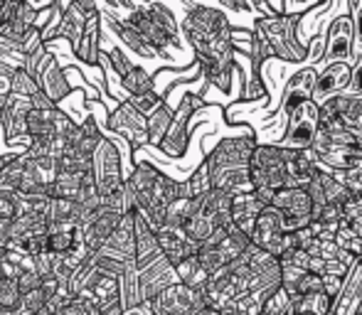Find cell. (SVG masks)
Returning <instances> with one entry per match:
<instances>
[{"mask_svg":"<svg viewBox=\"0 0 362 315\" xmlns=\"http://www.w3.org/2000/svg\"><path fill=\"white\" fill-rule=\"evenodd\" d=\"M350 18H353V32H355V54L362 52V0L348 3Z\"/></svg>","mask_w":362,"mask_h":315,"instance_id":"42","label":"cell"},{"mask_svg":"<svg viewBox=\"0 0 362 315\" xmlns=\"http://www.w3.org/2000/svg\"><path fill=\"white\" fill-rule=\"evenodd\" d=\"M320 182H323V190H325V200H328V205H335V207H343L345 202L353 197V192L348 190V187L343 185V182H338L333 177V172L328 170V167L320 165Z\"/></svg>","mask_w":362,"mask_h":315,"instance_id":"30","label":"cell"},{"mask_svg":"<svg viewBox=\"0 0 362 315\" xmlns=\"http://www.w3.org/2000/svg\"><path fill=\"white\" fill-rule=\"evenodd\" d=\"M343 126L362 138V96H348V104L343 111Z\"/></svg>","mask_w":362,"mask_h":315,"instance_id":"35","label":"cell"},{"mask_svg":"<svg viewBox=\"0 0 362 315\" xmlns=\"http://www.w3.org/2000/svg\"><path fill=\"white\" fill-rule=\"evenodd\" d=\"M252 185L254 190H286L288 172L284 148L279 143H259L252 155Z\"/></svg>","mask_w":362,"mask_h":315,"instance_id":"7","label":"cell"},{"mask_svg":"<svg viewBox=\"0 0 362 315\" xmlns=\"http://www.w3.org/2000/svg\"><path fill=\"white\" fill-rule=\"evenodd\" d=\"M187 180V187H190V195L192 200H197V197H205L207 192H212V177H210V167H207V162L202 160L200 165L192 170L190 177H185Z\"/></svg>","mask_w":362,"mask_h":315,"instance_id":"32","label":"cell"},{"mask_svg":"<svg viewBox=\"0 0 362 315\" xmlns=\"http://www.w3.org/2000/svg\"><path fill=\"white\" fill-rule=\"evenodd\" d=\"M348 96H362V52L353 59V79H350Z\"/></svg>","mask_w":362,"mask_h":315,"instance_id":"45","label":"cell"},{"mask_svg":"<svg viewBox=\"0 0 362 315\" xmlns=\"http://www.w3.org/2000/svg\"><path fill=\"white\" fill-rule=\"evenodd\" d=\"M330 311H333V298L325 291L303 296L296 303V315H330Z\"/></svg>","mask_w":362,"mask_h":315,"instance_id":"31","label":"cell"},{"mask_svg":"<svg viewBox=\"0 0 362 315\" xmlns=\"http://www.w3.org/2000/svg\"><path fill=\"white\" fill-rule=\"evenodd\" d=\"M197 315H222V313H219V311H212V308H205V311L197 313Z\"/></svg>","mask_w":362,"mask_h":315,"instance_id":"51","label":"cell"},{"mask_svg":"<svg viewBox=\"0 0 362 315\" xmlns=\"http://www.w3.org/2000/svg\"><path fill=\"white\" fill-rule=\"evenodd\" d=\"M45 308H47V296H45L42 288L35 291V293H28V296H23V311L28 315H37L40 311H45Z\"/></svg>","mask_w":362,"mask_h":315,"instance_id":"43","label":"cell"},{"mask_svg":"<svg viewBox=\"0 0 362 315\" xmlns=\"http://www.w3.org/2000/svg\"><path fill=\"white\" fill-rule=\"evenodd\" d=\"M190 215H192V200H175L173 205H168V210H165V227L185 230Z\"/></svg>","mask_w":362,"mask_h":315,"instance_id":"34","label":"cell"},{"mask_svg":"<svg viewBox=\"0 0 362 315\" xmlns=\"http://www.w3.org/2000/svg\"><path fill=\"white\" fill-rule=\"evenodd\" d=\"M175 271H177V278H180L182 286L192 288V291H202V288H205L207 283H210V278H212V273L202 266L197 256L185 258L180 266H175Z\"/></svg>","mask_w":362,"mask_h":315,"instance_id":"23","label":"cell"},{"mask_svg":"<svg viewBox=\"0 0 362 315\" xmlns=\"http://www.w3.org/2000/svg\"><path fill=\"white\" fill-rule=\"evenodd\" d=\"M252 244L262 251L274 254L276 258H281L284 254V244H286V230H284V220L281 212L276 207H267V210L259 215L257 225L252 232Z\"/></svg>","mask_w":362,"mask_h":315,"instance_id":"12","label":"cell"},{"mask_svg":"<svg viewBox=\"0 0 362 315\" xmlns=\"http://www.w3.org/2000/svg\"><path fill=\"white\" fill-rule=\"evenodd\" d=\"M187 13L180 20L182 35L195 52V62L200 64L202 77L222 94L232 89L237 64L232 47V23L227 13L217 5H185Z\"/></svg>","mask_w":362,"mask_h":315,"instance_id":"1","label":"cell"},{"mask_svg":"<svg viewBox=\"0 0 362 315\" xmlns=\"http://www.w3.org/2000/svg\"><path fill=\"white\" fill-rule=\"evenodd\" d=\"M101 52L109 54L111 67H114V72H116V77H119V79H124L131 69L139 67V64H134V59H131L121 47H116V44H106V47H101Z\"/></svg>","mask_w":362,"mask_h":315,"instance_id":"37","label":"cell"},{"mask_svg":"<svg viewBox=\"0 0 362 315\" xmlns=\"http://www.w3.org/2000/svg\"><path fill=\"white\" fill-rule=\"evenodd\" d=\"M121 220H124V215L109 210V207H101L99 215H96V220L91 222L89 230L84 232L86 249H89L91 254L101 251V249L109 244V239L114 237V232H116V227L121 225Z\"/></svg>","mask_w":362,"mask_h":315,"instance_id":"18","label":"cell"},{"mask_svg":"<svg viewBox=\"0 0 362 315\" xmlns=\"http://www.w3.org/2000/svg\"><path fill=\"white\" fill-rule=\"evenodd\" d=\"M350 79H353V64L338 62V64L325 67L323 72L318 74V84H315V91H313V101L320 106L328 99H333V96L348 94Z\"/></svg>","mask_w":362,"mask_h":315,"instance_id":"15","label":"cell"},{"mask_svg":"<svg viewBox=\"0 0 362 315\" xmlns=\"http://www.w3.org/2000/svg\"><path fill=\"white\" fill-rule=\"evenodd\" d=\"M274 207L281 212L286 234L308 230L313 225V200H310L308 190H303V187L279 190L276 197H274Z\"/></svg>","mask_w":362,"mask_h":315,"instance_id":"9","label":"cell"},{"mask_svg":"<svg viewBox=\"0 0 362 315\" xmlns=\"http://www.w3.org/2000/svg\"><path fill=\"white\" fill-rule=\"evenodd\" d=\"M23 52L25 54H35L37 49H42L45 47V37H42V30H37V28H30L28 32H25V37H23Z\"/></svg>","mask_w":362,"mask_h":315,"instance_id":"44","label":"cell"},{"mask_svg":"<svg viewBox=\"0 0 362 315\" xmlns=\"http://www.w3.org/2000/svg\"><path fill=\"white\" fill-rule=\"evenodd\" d=\"M18 69L0 62V111H5L13 101V74Z\"/></svg>","mask_w":362,"mask_h":315,"instance_id":"39","label":"cell"},{"mask_svg":"<svg viewBox=\"0 0 362 315\" xmlns=\"http://www.w3.org/2000/svg\"><path fill=\"white\" fill-rule=\"evenodd\" d=\"M15 153H8V155H0V175H3V170L8 167V162H10V158H13Z\"/></svg>","mask_w":362,"mask_h":315,"instance_id":"50","label":"cell"},{"mask_svg":"<svg viewBox=\"0 0 362 315\" xmlns=\"http://www.w3.org/2000/svg\"><path fill=\"white\" fill-rule=\"evenodd\" d=\"M358 217H362V195H353L343 205V222L350 225V222L358 220Z\"/></svg>","mask_w":362,"mask_h":315,"instance_id":"47","label":"cell"},{"mask_svg":"<svg viewBox=\"0 0 362 315\" xmlns=\"http://www.w3.org/2000/svg\"><path fill=\"white\" fill-rule=\"evenodd\" d=\"M350 230H353L355 232V234H358L360 239H362V217H358V220H353V222H350Z\"/></svg>","mask_w":362,"mask_h":315,"instance_id":"49","label":"cell"},{"mask_svg":"<svg viewBox=\"0 0 362 315\" xmlns=\"http://www.w3.org/2000/svg\"><path fill=\"white\" fill-rule=\"evenodd\" d=\"M252 249V237H247L244 232H239L237 227H229V230H217L215 234L202 244L200 254V263L207 268L210 273L222 271L224 266L234 263L237 258H242L244 254Z\"/></svg>","mask_w":362,"mask_h":315,"instance_id":"5","label":"cell"},{"mask_svg":"<svg viewBox=\"0 0 362 315\" xmlns=\"http://www.w3.org/2000/svg\"><path fill=\"white\" fill-rule=\"evenodd\" d=\"M40 89H42V94L47 96L54 106H59L74 91L67 79V74H64V67L59 64L57 57L47 64V69H45L42 77H40Z\"/></svg>","mask_w":362,"mask_h":315,"instance_id":"20","label":"cell"},{"mask_svg":"<svg viewBox=\"0 0 362 315\" xmlns=\"http://www.w3.org/2000/svg\"><path fill=\"white\" fill-rule=\"evenodd\" d=\"M202 109H207V101L200 91H187L182 96L180 106L175 109V116H173V126L168 131L165 141L160 143V153L170 160H177L187 153V145H190V129H192V119L200 114Z\"/></svg>","mask_w":362,"mask_h":315,"instance_id":"6","label":"cell"},{"mask_svg":"<svg viewBox=\"0 0 362 315\" xmlns=\"http://www.w3.org/2000/svg\"><path fill=\"white\" fill-rule=\"evenodd\" d=\"M254 20H257L264 32H267L276 59L296 64L310 57L308 44L298 37L300 15H272V18H254Z\"/></svg>","mask_w":362,"mask_h":315,"instance_id":"4","label":"cell"},{"mask_svg":"<svg viewBox=\"0 0 362 315\" xmlns=\"http://www.w3.org/2000/svg\"><path fill=\"white\" fill-rule=\"evenodd\" d=\"M40 81L33 77V74H28L25 69H18V72L13 74V94L15 96H23V99H35V96L40 94Z\"/></svg>","mask_w":362,"mask_h":315,"instance_id":"36","label":"cell"},{"mask_svg":"<svg viewBox=\"0 0 362 315\" xmlns=\"http://www.w3.org/2000/svg\"><path fill=\"white\" fill-rule=\"evenodd\" d=\"M84 32H86V18L74 8V3H72V8L64 13V20H62V25H59L57 40H64V42L72 44V49L76 54L81 40H84Z\"/></svg>","mask_w":362,"mask_h":315,"instance_id":"22","label":"cell"},{"mask_svg":"<svg viewBox=\"0 0 362 315\" xmlns=\"http://www.w3.org/2000/svg\"><path fill=\"white\" fill-rule=\"evenodd\" d=\"M232 47H234V52H242L244 57H252L254 30H237V28H232Z\"/></svg>","mask_w":362,"mask_h":315,"instance_id":"40","label":"cell"},{"mask_svg":"<svg viewBox=\"0 0 362 315\" xmlns=\"http://www.w3.org/2000/svg\"><path fill=\"white\" fill-rule=\"evenodd\" d=\"M144 8H146V13L151 15V18L156 20V23L160 25L168 35H170L173 42L180 47V44H182V40H180L182 37V25H180V20L173 15V10L168 8V5H163V3H144Z\"/></svg>","mask_w":362,"mask_h":315,"instance_id":"24","label":"cell"},{"mask_svg":"<svg viewBox=\"0 0 362 315\" xmlns=\"http://www.w3.org/2000/svg\"><path fill=\"white\" fill-rule=\"evenodd\" d=\"M262 315H296V306L284 288H276V291L267 298V303H264Z\"/></svg>","mask_w":362,"mask_h":315,"instance_id":"33","label":"cell"},{"mask_svg":"<svg viewBox=\"0 0 362 315\" xmlns=\"http://www.w3.org/2000/svg\"><path fill=\"white\" fill-rule=\"evenodd\" d=\"M158 244H160V251L173 266H180L185 258L197 256L200 254V244L190 242L185 234V230H175V227H163L158 232Z\"/></svg>","mask_w":362,"mask_h":315,"instance_id":"16","label":"cell"},{"mask_svg":"<svg viewBox=\"0 0 362 315\" xmlns=\"http://www.w3.org/2000/svg\"><path fill=\"white\" fill-rule=\"evenodd\" d=\"M252 30H254V47H252V57H249V62H252L254 74H257V77L262 79V67L269 62V59H274V57H276V54H274L272 42H269L267 32H264V30H262V25H259L257 20H254Z\"/></svg>","mask_w":362,"mask_h":315,"instance_id":"25","label":"cell"},{"mask_svg":"<svg viewBox=\"0 0 362 315\" xmlns=\"http://www.w3.org/2000/svg\"><path fill=\"white\" fill-rule=\"evenodd\" d=\"M252 288V268H249L247 256L237 258L234 263L224 266L222 271L212 273L210 283L202 288V298L205 306L212 311H227L237 298H242L244 293H249Z\"/></svg>","mask_w":362,"mask_h":315,"instance_id":"3","label":"cell"},{"mask_svg":"<svg viewBox=\"0 0 362 315\" xmlns=\"http://www.w3.org/2000/svg\"><path fill=\"white\" fill-rule=\"evenodd\" d=\"M15 217H18V195H0V220L13 222Z\"/></svg>","mask_w":362,"mask_h":315,"instance_id":"46","label":"cell"},{"mask_svg":"<svg viewBox=\"0 0 362 315\" xmlns=\"http://www.w3.org/2000/svg\"><path fill=\"white\" fill-rule=\"evenodd\" d=\"M315 84H318V72L313 67H303L296 74H291V79L281 91V111H279V116H284L288 121L305 101L313 99Z\"/></svg>","mask_w":362,"mask_h":315,"instance_id":"13","label":"cell"},{"mask_svg":"<svg viewBox=\"0 0 362 315\" xmlns=\"http://www.w3.org/2000/svg\"><path fill=\"white\" fill-rule=\"evenodd\" d=\"M180 283L177 278V271L165 256L156 258L151 266L141 268V296H144V303L146 301H153L156 296H160L165 288L175 286Z\"/></svg>","mask_w":362,"mask_h":315,"instance_id":"14","label":"cell"},{"mask_svg":"<svg viewBox=\"0 0 362 315\" xmlns=\"http://www.w3.org/2000/svg\"><path fill=\"white\" fill-rule=\"evenodd\" d=\"M160 244H158V234L148 227L144 217H136V266L146 268L151 266L156 258H160Z\"/></svg>","mask_w":362,"mask_h":315,"instance_id":"21","label":"cell"},{"mask_svg":"<svg viewBox=\"0 0 362 315\" xmlns=\"http://www.w3.org/2000/svg\"><path fill=\"white\" fill-rule=\"evenodd\" d=\"M318 131H320V106L310 99L286 121V131H284L279 145L288 150H310Z\"/></svg>","mask_w":362,"mask_h":315,"instance_id":"8","label":"cell"},{"mask_svg":"<svg viewBox=\"0 0 362 315\" xmlns=\"http://www.w3.org/2000/svg\"><path fill=\"white\" fill-rule=\"evenodd\" d=\"M49 225H72L76 220V202L64 200V197H52L47 202V212H45ZM76 225V222H74Z\"/></svg>","mask_w":362,"mask_h":315,"instance_id":"28","label":"cell"},{"mask_svg":"<svg viewBox=\"0 0 362 315\" xmlns=\"http://www.w3.org/2000/svg\"><path fill=\"white\" fill-rule=\"evenodd\" d=\"M267 202L254 192H244V195H234V205H232V225L239 232H244L247 237H252L254 225H257L259 215L267 210Z\"/></svg>","mask_w":362,"mask_h":315,"instance_id":"17","label":"cell"},{"mask_svg":"<svg viewBox=\"0 0 362 315\" xmlns=\"http://www.w3.org/2000/svg\"><path fill=\"white\" fill-rule=\"evenodd\" d=\"M269 296H272V293H262V291L244 293V296L237 298L227 311H222V315H262V308Z\"/></svg>","mask_w":362,"mask_h":315,"instance_id":"29","label":"cell"},{"mask_svg":"<svg viewBox=\"0 0 362 315\" xmlns=\"http://www.w3.org/2000/svg\"><path fill=\"white\" fill-rule=\"evenodd\" d=\"M129 104L134 106L136 111H141V114L148 119V116H153L163 104H165V99H163L158 91H151V94H144V96H131Z\"/></svg>","mask_w":362,"mask_h":315,"instance_id":"38","label":"cell"},{"mask_svg":"<svg viewBox=\"0 0 362 315\" xmlns=\"http://www.w3.org/2000/svg\"><path fill=\"white\" fill-rule=\"evenodd\" d=\"M360 303H362V261L353 263L348 273V281H345L340 296L333 301V311L330 315H358L360 313Z\"/></svg>","mask_w":362,"mask_h":315,"instance_id":"19","label":"cell"},{"mask_svg":"<svg viewBox=\"0 0 362 315\" xmlns=\"http://www.w3.org/2000/svg\"><path fill=\"white\" fill-rule=\"evenodd\" d=\"M173 116H175V111L165 104L153 116H148V138H151L153 148H160V143L165 141L168 131H170V126H173Z\"/></svg>","mask_w":362,"mask_h":315,"instance_id":"26","label":"cell"},{"mask_svg":"<svg viewBox=\"0 0 362 315\" xmlns=\"http://www.w3.org/2000/svg\"><path fill=\"white\" fill-rule=\"evenodd\" d=\"M109 131L119 133L124 141H129L134 153L144 148H151V138H148V119L141 111H136L134 106L126 101L121 104L114 114L109 116Z\"/></svg>","mask_w":362,"mask_h":315,"instance_id":"11","label":"cell"},{"mask_svg":"<svg viewBox=\"0 0 362 315\" xmlns=\"http://www.w3.org/2000/svg\"><path fill=\"white\" fill-rule=\"evenodd\" d=\"M124 315H153V308H151V303H141V306H136V308H129Z\"/></svg>","mask_w":362,"mask_h":315,"instance_id":"48","label":"cell"},{"mask_svg":"<svg viewBox=\"0 0 362 315\" xmlns=\"http://www.w3.org/2000/svg\"><path fill=\"white\" fill-rule=\"evenodd\" d=\"M355 59V32H353V18H350V8L345 13H340L338 18H333L325 35V52H323V64L348 62Z\"/></svg>","mask_w":362,"mask_h":315,"instance_id":"10","label":"cell"},{"mask_svg":"<svg viewBox=\"0 0 362 315\" xmlns=\"http://www.w3.org/2000/svg\"><path fill=\"white\" fill-rule=\"evenodd\" d=\"M259 141L249 126L239 131L237 136H227L212 148V153L205 158L210 167L212 190H222L229 195H244L254 192L252 185V155L257 150Z\"/></svg>","mask_w":362,"mask_h":315,"instance_id":"2","label":"cell"},{"mask_svg":"<svg viewBox=\"0 0 362 315\" xmlns=\"http://www.w3.org/2000/svg\"><path fill=\"white\" fill-rule=\"evenodd\" d=\"M42 281H45V278L40 276V273L35 271V268H28V271L20 273V278H18L15 283H18L20 296H28V293L40 291V288H42Z\"/></svg>","mask_w":362,"mask_h":315,"instance_id":"41","label":"cell"},{"mask_svg":"<svg viewBox=\"0 0 362 315\" xmlns=\"http://www.w3.org/2000/svg\"><path fill=\"white\" fill-rule=\"evenodd\" d=\"M121 89L126 91V96H144L156 91V79L146 72L144 67H134L124 79H121Z\"/></svg>","mask_w":362,"mask_h":315,"instance_id":"27","label":"cell"}]
</instances>
